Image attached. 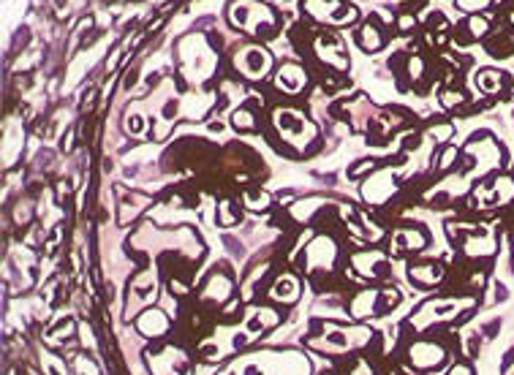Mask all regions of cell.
Returning a JSON list of instances; mask_svg holds the SVG:
<instances>
[{
	"instance_id": "obj_5",
	"label": "cell",
	"mask_w": 514,
	"mask_h": 375,
	"mask_svg": "<svg viewBox=\"0 0 514 375\" xmlns=\"http://www.w3.org/2000/svg\"><path fill=\"white\" fill-rule=\"evenodd\" d=\"M490 3H493V0H457L460 8H463V11H471V14H476V11L487 8Z\"/></svg>"
},
{
	"instance_id": "obj_3",
	"label": "cell",
	"mask_w": 514,
	"mask_h": 375,
	"mask_svg": "<svg viewBox=\"0 0 514 375\" xmlns=\"http://www.w3.org/2000/svg\"><path fill=\"white\" fill-rule=\"evenodd\" d=\"M234 125L240 131H248V128H256V117H253L248 109H240V112L234 114Z\"/></svg>"
},
{
	"instance_id": "obj_2",
	"label": "cell",
	"mask_w": 514,
	"mask_h": 375,
	"mask_svg": "<svg viewBox=\"0 0 514 375\" xmlns=\"http://www.w3.org/2000/svg\"><path fill=\"white\" fill-rule=\"evenodd\" d=\"M356 44H359L362 49H367V52H375L381 44H384V36L378 33V27H375L373 22H367V25L362 27V33L356 36Z\"/></svg>"
},
{
	"instance_id": "obj_1",
	"label": "cell",
	"mask_w": 514,
	"mask_h": 375,
	"mask_svg": "<svg viewBox=\"0 0 514 375\" xmlns=\"http://www.w3.org/2000/svg\"><path fill=\"white\" fill-rule=\"evenodd\" d=\"M479 84H482L484 93L501 95L506 90V84H509V76L504 71H495V68H484V71H479Z\"/></svg>"
},
{
	"instance_id": "obj_4",
	"label": "cell",
	"mask_w": 514,
	"mask_h": 375,
	"mask_svg": "<svg viewBox=\"0 0 514 375\" xmlns=\"http://www.w3.org/2000/svg\"><path fill=\"white\" fill-rule=\"evenodd\" d=\"M441 98H443V106H449V109H454V106H463V101H468V98L460 93V90H443L441 93Z\"/></svg>"
},
{
	"instance_id": "obj_6",
	"label": "cell",
	"mask_w": 514,
	"mask_h": 375,
	"mask_svg": "<svg viewBox=\"0 0 514 375\" xmlns=\"http://www.w3.org/2000/svg\"><path fill=\"white\" fill-rule=\"evenodd\" d=\"M449 375H471V370H468L465 365H457V367H454V370L449 373Z\"/></svg>"
}]
</instances>
